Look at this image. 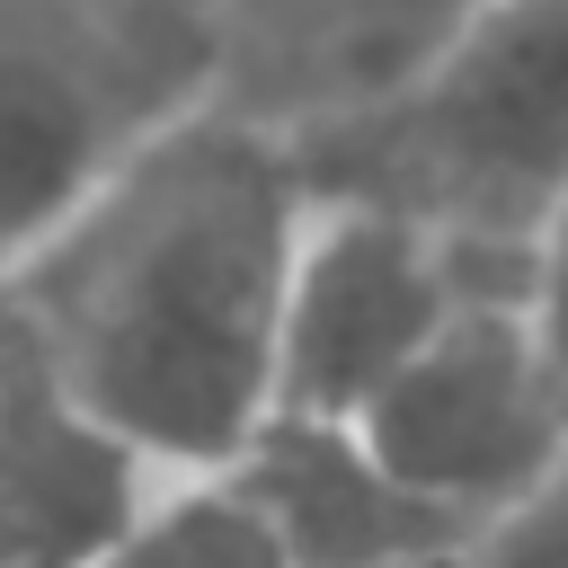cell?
<instances>
[{"instance_id": "obj_11", "label": "cell", "mask_w": 568, "mask_h": 568, "mask_svg": "<svg viewBox=\"0 0 568 568\" xmlns=\"http://www.w3.org/2000/svg\"><path fill=\"white\" fill-rule=\"evenodd\" d=\"M532 320H541L550 364H559V382H568V204L550 213V231H541V248H532Z\"/></svg>"}, {"instance_id": "obj_8", "label": "cell", "mask_w": 568, "mask_h": 568, "mask_svg": "<svg viewBox=\"0 0 568 568\" xmlns=\"http://www.w3.org/2000/svg\"><path fill=\"white\" fill-rule=\"evenodd\" d=\"M169 462L62 390L27 346L9 364V532L18 568H98L106 541L151 506Z\"/></svg>"}, {"instance_id": "obj_4", "label": "cell", "mask_w": 568, "mask_h": 568, "mask_svg": "<svg viewBox=\"0 0 568 568\" xmlns=\"http://www.w3.org/2000/svg\"><path fill=\"white\" fill-rule=\"evenodd\" d=\"M364 435L444 497L470 541L506 506H524L568 462V382L532 320V284L479 293L444 320V337L364 408Z\"/></svg>"}, {"instance_id": "obj_9", "label": "cell", "mask_w": 568, "mask_h": 568, "mask_svg": "<svg viewBox=\"0 0 568 568\" xmlns=\"http://www.w3.org/2000/svg\"><path fill=\"white\" fill-rule=\"evenodd\" d=\"M98 568H302L240 462H195L151 488V506L106 541Z\"/></svg>"}, {"instance_id": "obj_7", "label": "cell", "mask_w": 568, "mask_h": 568, "mask_svg": "<svg viewBox=\"0 0 568 568\" xmlns=\"http://www.w3.org/2000/svg\"><path fill=\"white\" fill-rule=\"evenodd\" d=\"M124 71H133V44L106 36L98 18L71 9L53 27L36 0L18 9V36H9V204H18V240L44 231L71 195H89L178 106H195V98H133Z\"/></svg>"}, {"instance_id": "obj_1", "label": "cell", "mask_w": 568, "mask_h": 568, "mask_svg": "<svg viewBox=\"0 0 568 568\" xmlns=\"http://www.w3.org/2000/svg\"><path fill=\"white\" fill-rule=\"evenodd\" d=\"M311 204L302 133L213 89L9 248V337L169 470L240 462L284 408Z\"/></svg>"}, {"instance_id": "obj_6", "label": "cell", "mask_w": 568, "mask_h": 568, "mask_svg": "<svg viewBox=\"0 0 568 568\" xmlns=\"http://www.w3.org/2000/svg\"><path fill=\"white\" fill-rule=\"evenodd\" d=\"M497 0H248L231 36L240 71L222 89L293 133H320L408 89Z\"/></svg>"}, {"instance_id": "obj_5", "label": "cell", "mask_w": 568, "mask_h": 568, "mask_svg": "<svg viewBox=\"0 0 568 568\" xmlns=\"http://www.w3.org/2000/svg\"><path fill=\"white\" fill-rule=\"evenodd\" d=\"M240 470L284 524L302 568H462L470 550V524L444 497H426L364 435V417L275 408L240 453Z\"/></svg>"}, {"instance_id": "obj_2", "label": "cell", "mask_w": 568, "mask_h": 568, "mask_svg": "<svg viewBox=\"0 0 568 568\" xmlns=\"http://www.w3.org/2000/svg\"><path fill=\"white\" fill-rule=\"evenodd\" d=\"M320 178L382 186L435 222L541 248L568 204V0H497L408 89L302 133Z\"/></svg>"}, {"instance_id": "obj_3", "label": "cell", "mask_w": 568, "mask_h": 568, "mask_svg": "<svg viewBox=\"0 0 568 568\" xmlns=\"http://www.w3.org/2000/svg\"><path fill=\"white\" fill-rule=\"evenodd\" d=\"M506 284H532V248H497L408 195L320 178L284 293V408L364 417L462 302Z\"/></svg>"}, {"instance_id": "obj_10", "label": "cell", "mask_w": 568, "mask_h": 568, "mask_svg": "<svg viewBox=\"0 0 568 568\" xmlns=\"http://www.w3.org/2000/svg\"><path fill=\"white\" fill-rule=\"evenodd\" d=\"M462 568H568V462L524 506H506L497 524H479V541L462 550Z\"/></svg>"}]
</instances>
